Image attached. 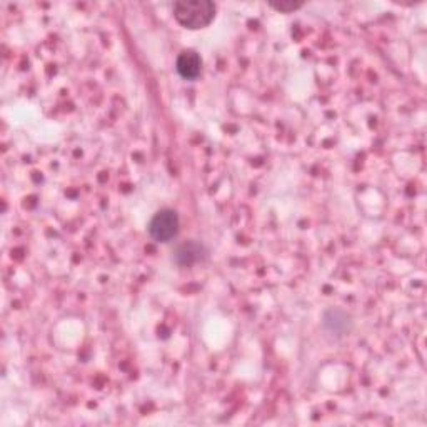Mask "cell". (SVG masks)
<instances>
[{
	"mask_svg": "<svg viewBox=\"0 0 427 427\" xmlns=\"http://www.w3.org/2000/svg\"><path fill=\"white\" fill-rule=\"evenodd\" d=\"M272 7L276 8V11L285 12V14H289V12L297 11V8L302 7L301 2H280V4H271Z\"/></svg>",
	"mask_w": 427,
	"mask_h": 427,
	"instance_id": "obj_5",
	"label": "cell"
},
{
	"mask_svg": "<svg viewBox=\"0 0 427 427\" xmlns=\"http://www.w3.org/2000/svg\"><path fill=\"white\" fill-rule=\"evenodd\" d=\"M177 67L179 76L186 81H194V79L199 77L201 70H202V60L197 52L194 50H184L182 54L177 57Z\"/></svg>",
	"mask_w": 427,
	"mask_h": 427,
	"instance_id": "obj_3",
	"label": "cell"
},
{
	"mask_svg": "<svg viewBox=\"0 0 427 427\" xmlns=\"http://www.w3.org/2000/svg\"><path fill=\"white\" fill-rule=\"evenodd\" d=\"M179 232V215L172 209H162L149 224V234L156 242L172 240Z\"/></svg>",
	"mask_w": 427,
	"mask_h": 427,
	"instance_id": "obj_2",
	"label": "cell"
},
{
	"mask_svg": "<svg viewBox=\"0 0 427 427\" xmlns=\"http://www.w3.org/2000/svg\"><path fill=\"white\" fill-rule=\"evenodd\" d=\"M174 17L186 29L207 27L215 17V4L209 0H182L174 4Z\"/></svg>",
	"mask_w": 427,
	"mask_h": 427,
	"instance_id": "obj_1",
	"label": "cell"
},
{
	"mask_svg": "<svg viewBox=\"0 0 427 427\" xmlns=\"http://www.w3.org/2000/svg\"><path fill=\"white\" fill-rule=\"evenodd\" d=\"M202 257H204V248L201 244H197V242L182 244L174 254V261L179 266H192V264L199 262Z\"/></svg>",
	"mask_w": 427,
	"mask_h": 427,
	"instance_id": "obj_4",
	"label": "cell"
}]
</instances>
